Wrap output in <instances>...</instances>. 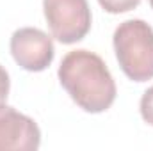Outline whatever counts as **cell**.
<instances>
[{"instance_id":"obj_1","label":"cell","mask_w":153,"mask_h":151,"mask_svg":"<svg viewBox=\"0 0 153 151\" xmlns=\"http://www.w3.org/2000/svg\"><path fill=\"white\" fill-rule=\"evenodd\" d=\"M57 75L70 98L85 112H105L114 103L116 82L103 59L94 52H68Z\"/></svg>"},{"instance_id":"obj_2","label":"cell","mask_w":153,"mask_h":151,"mask_svg":"<svg viewBox=\"0 0 153 151\" xmlns=\"http://www.w3.org/2000/svg\"><path fill=\"white\" fill-rule=\"evenodd\" d=\"M114 52L123 73L134 82L153 78V29L144 20H126L114 30Z\"/></svg>"},{"instance_id":"obj_3","label":"cell","mask_w":153,"mask_h":151,"mask_svg":"<svg viewBox=\"0 0 153 151\" xmlns=\"http://www.w3.org/2000/svg\"><path fill=\"white\" fill-rule=\"evenodd\" d=\"M43 13L52 36L62 44H73L91 29L87 0H43Z\"/></svg>"},{"instance_id":"obj_4","label":"cell","mask_w":153,"mask_h":151,"mask_svg":"<svg viewBox=\"0 0 153 151\" xmlns=\"http://www.w3.org/2000/svg\"><path fill=\"white\" fill-rule=\"evenodd\" d=\"M11 53L18 66L27 71L46 70L55 55L52 38L34 27H23L11 36Z\"/></svg>"},{"instance_id":"obj_5","label":"cell","mask_w":153,"mask_h":151,"mask_svg":"<svg viewBox=\"0 0 153 151\" xmlns=\"http://www.w3.org/2000/svg\"><path fill=\"white\" fill-rule=\"evenodd\" d=\"M41 132L34 119L13 107H0V151H36Z\"/></svg>"},{"instance_id":"obj_6","label":"cell","mask_w":153,"mask_h":151,"mask_svg":"<svg viewBox=\"0 0 153 151\" xmlns=\"http://www.w3.org/2000/svg\"><path fill=\"white\" fill-rule=\"evenodd\" d=\"M100 5L111 13V14H119V13H128L132 9H135L141 0H98Z\"/></svg>"},{"instance_id":"obj_7","label":"cell","mask_w":153,"mask_h":151,"mask_svg":"<svg viewBox=\"0 0 153 151\" xmlns=\"http://www.w3.org/2000/svg\"><path fill=\"white\" fill-rule=\"evenodd\" d=\"M141 115L150 126H153V85L148 91H144L141 98Z\"/></svg>"},{"instance_id":"obj_8","label":"cell","mask_w":153,"mask_h":151,"mask_svg":"<svg viewBox=\"0 0 153 151\" xmlns=\"http://www.w3.org/2000/svg\"><path fill=\"white\" fill-rule=\"evenodd\" d=\"M9 87H11L9 73L5 71V68H4V66H0V107H2V105H5V101H7Z\"/></svg>"},{"instance_id":"obj_9","label":"cell","mask_w":153,"mask_h":151,"mask_svg":"<svg viewBox=\"0 0 153 151\" xmlns=\"http://www.w3.org/2000/svg\"><path fill=\"white\" fill-rule=\"evenodd\" d=\"M150 5H152V9H153V0H150Z\"/></svg>"}]
</instances>
